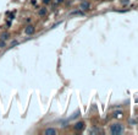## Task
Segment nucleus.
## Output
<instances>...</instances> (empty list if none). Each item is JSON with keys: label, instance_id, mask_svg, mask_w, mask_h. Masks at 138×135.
<instances>
[{"label": "nucleus", "instance_id": "nucleus-5", "mask_svg": "<svg viewBox=\"0 0 138 135\" xmlns=\"http://www.w3.org/2000/svg\"><path fill=\"white\" fill-rule=\"evenodd\" d=\"M44 134L45 135H55V134H57V130L54 129V128H48V129L44 130Z\"/></svg>", "mask_w": 138, "mask_h": 135}, {"label": "nucleus", "instance_id": "nucleus-9", "mask_svg": "<svg viewBox=\"0 0 138 135\" xmlns=\"http://www.w3.org/2000/svg\"><path fill=\"white\" fill-rule=\"evenodd\" d=\"M122 117V112H115L114 113V118H121Z\"/></svg>", "mask_w": 138, "mask_h": 135}, {"label": "nucleus", "instance_id": "nucleus-13", "mask_svg": "<svg viewBox=\"0 0 138 135\" xmlns=\"http://www.w3.org/2000/svg\"><path fill=\"white\" fill-rule=\"evenodd\" d=\"M16 44H17V41H12V42H11V47L16 46Z\"/></svg>", "mask_w": 138, "mask_h": 135}, {"label": "nucleus", "instance_id": "nucleus-8", "mask_svg": "<svg viewBox=\"0 0 138 135\" xmlns=\"http://www.w3.org/2000/svg\"><path fill=\"white\" fill-rule=\"evenodd\" d=\"M71 15H84V12L79 9L78 11H73V12H71Z\"/></svg>", "mask_w": 138, "mask_h": 135}, {"label": "nucleus", "instance_id": "nucleus-6", "mask_svg": "<svg viewBox=\"0 0 138 135\" xmlns=\"http://www.w3.org/2000/svg\"><path fill=\"white\" fill-rule=\"evenodd\" d=\"M1 39L3 41H8L9 39V37H10V34H9V32H4V33H1Z\"/></svg>", "mask_w": 138, "mask_h": 135}, {"label": "nucleus", "instance_id": "nucleus-1", "mask_svg": "<svg viewBox=\"0 0 138 135\" xmlns=\"http://www.w3.org/2000/svg\"><path fill=\"white\" fill-rule=\"evenodd\" d=\"M110 133L114 134V135L122 134L123 133V126H122V124H112L110 126Z\"/></svg>", "mask_w": 138, "mask_h": 135}, {"label": "nucleus", "instance_id": "nucleus-14", "mask_svg": "<svg viewBox=\"0 0 138 135\" xmlns=\"http://www.w3.org/2000/svg\"><path fill=\"white\" fill-rule=\"evenodd\" d=\"M55 1H56V4H60V3L64 1V0H55Z\"/></svg>", "mask_w": 138, "mask_h": 135}, {"label": "nucleus", "instance_id": "nucleus-3", "mask_svg": "<svg viewBox=\"0 0 138 135\" xmlns=\"http://www.w3.org/2000/svg\"><path fill=\"white\" fill-rule=\"evenodd\" d=\"M25 33L28 34V36H30V34H33V33H34V26H33V25H28V26L25 28Z\"/></svg>", "mask_w": 138, "mask_h": 135}, {"label": "nucleus", "instance_id": "nucleus-4", "mask_svg": "<svg viewBox=\"0 0 138 135\" xmlns=\"http://www.w3.org/2000/svg\"><path fill=\"white\" fill-rule=\"evenodd\" d=\"M83 128H84V123L83 122H78L73 125V129L76 131H79V130H83Z\"/></svg>", "mask_w": 138, "mask_h": 135}, {"label": "nucleus", "instance_id": "nucleus-2", "mask_svg": "<svg viewBox=\"0 0 138 135\" xmlns=\"http://www.w3.org/2000/svg\"><path fill=\"white\" fill-rule=\"evenodd\" d=\"M79 9H81L82 11H88L91 9V4L88 1H83V3H81V5H79Z\"/></svg>", "mask_w": 138, "mask_h": 135}, {"label": "nucleus", "instance_id": "nucleus-10", "mask_svg": "<svg viewBox=\"0 0 138 135\" xmlns=\"http://www.w3.org/2000/svg\"><path fill=\"white\" fill-rule=\"evenodd\" d=\"M128 3H129V0H121V4H123V5H126Z\"/></svg>", "mask_w": 138, "mask_h": 135}, {"label": "nucleus", "instance_id": "nucleus-12", "mask_svg": "<svg viewBox=\"0 0 138 135\" xmlns=\"http://www.w3.org/2000/svg\"><path fill=\"white\" fill-rule=\"evenodd\" d=\"M50 1H52V0H43V3H44L45 5H48V4H50Z\"/></svg>", "mask_w": 138, "mask_h": 135}, {"label": "nucleus", "instance_id": "nucleus-11", "mask_svg": "<svg viewBox=\"0 0 138 135\" xmlns=\"http://www.w3.org/2000/svg\"><path fill=\"white\" fill-rule=\"evenodd\" d=\"M4 46H5V41H3V39H1V41H0V48H3Z\"/></svg>", "mask_w": 138, "mask_h": 135}, {"label": "nucleus", "instance_id": "nucleus-7", "mask_svg": "<svg viewBox=\"0 0 138 135\" xmlns=\"http://www.w3.org/2000/svg\"><path fill=\"white\" fill-rule=\"evenodd\" d=\"M38 14H39V16H45V15H47V9H45V8H42V9L39 10Z\"/></svg>", "mask_w": 138, "mask_h": 135}]
</instances>
